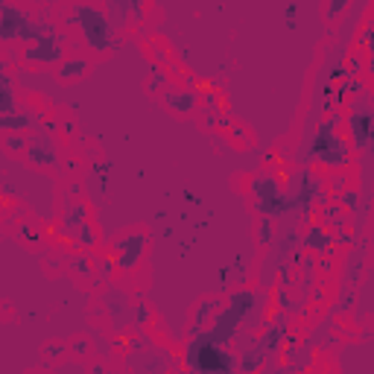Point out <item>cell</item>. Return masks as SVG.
Segmentation results:
<instances>
[{"label":"cell","instance_id":"6da1fadb","mask_svg":"<svg viewBox=\"0 0 374 374\" xmlns=\"http://www.w3.org/2000/svg\"><path fill=\"white\" fill-rule=\"evenodd\" d=\"M263 301H266V295L261 290H255V287H237V290H231L223 298L220 313L213 316V322L208 325L205 333L216 342V345L231 348V342L240 336L243 325L258 319V313L263 310Z\"/></svg>","mask_w":374,"mask_h":374},{"label":"cell","instance_id":"7a4b0ae2","mask_svg":"<svg viewBox=\"0 0 374 374\" xmlns=\"http://www.w3.org/2000/svg\"><path fill=\"white\" fill-rule=\"evenodd\" d=\"M68 24H74L82 44L91 50V56H108L114 50V44H117V29L111 26V21H108L103 6L71 4Z\"/></svg>","mask_w":374,"mask_h":374},{"label":"cell","instance_id":"3957f363","mask_svg":"<svg viewBox=\"0 0 374 374\" xmlns=\"http://www.w3.org/2000/svg\"><path fill=\"white\" fill-rule=\"evenodd\" d=\"M181 363L191 374H237V357L231 348L216 345L208 333L187 336Z\"/></svg>","mask_w":374,"mask_h":374},{"label":"cell","instance_id":"277c9868","mask_svg":"<svg viewBox=\"0 0 374 374\" xmlns=\"http://www.w3.org/2000/svg\"><path fill=\"white\" fill-rule=\"evenodd\" d=\"M248 193L255 199V211L258 216H266V220H275L284 213H293V202L284 191V181L272 173H261L248 181Z\"/></svg>","mask_w":374,"mask_h":374},{"label":"cell","instance_id":"5b68a950","mask_svg":"<svg viewBox=\"0 0 374 374\" xmlns=\"http://www.w3.org/2000/svg\"><path fill=\"white\" fill-rule=\"evenodd\" d=\"M310 155H313L316 164H322L328 170H348L351 167V146H348L345 135L333 126H328L325 120L316 126L313 143H310Z\"/></svg>","mask_w":374,"mask_h":374},{"label":"cell","instance_id":"8992f818","mask_svg":"<svg viewBox=\"0 0 374 374\" xmlns=\"http://www.w3.org/2000/svg\"><path fill=\"white\" fill-rule=\"evenodd\" d=\"M68 50H71V36L61 33L56 26L50 36H44L39 41H29V44H21V61L29 68H53L56 71V65L68 56Z\"/></svg>","mask_w":374,"mask_h":374},{"label":"cell","instance_id":"52a82bcc","mask_svg":"<svg viewBox=\"0 0 374 374\" xmlns=\"http://www.w3.org/2000/svg\"><path fill=\"white\" fill-rule=\"evenodd\" d=\"M146 248H149V234L143 228H132L126 234H120L111 240V261H114V269L123 272V275H129L135 272L143 258H146Z\"/></svg>","mask_w":374,"mask_h":374},{"label":"cell","instance_id":"ba28073f","mask_svg":"<svg viewBox=\"0 0 374 374\" xmlns=\"http://www.w3.org/2000/svg\"><path fill=\"white\" fill-rule=\"evenodd\" d=\"M345 126H348V135H351V152H365L368 143H371V135H374V111L368 103L357 106L348 111L345 117Z\"/></svg>","mask_w":374,"mask_h":374},{"label":"cell","instance_id":"9c48e42d","mask_svg":"<svg viewBox=\"0 0 374 374\" xmlns=\"http://www.w3.org/2000/svg\"><path fill=\"white\" fill-rule=\"evenodd\" d=\"M29 21V12L9 0H0V47L21 44V29Z\"/></svg>","mask_w":374,"mask_h":374},{"label":"cell","instance_id":"30bf717a","mask_svg":"<svg viewBox=\"0 0 374 374\" xmlns=\"http://www.w3.org/2000/svg\"><path fill=\"white\" fill-rule=\"evenodd\" d=\"M161 100H164V108L176 117H191L199 111V88L193 85H170L164 94H161Z\"/></svg>","mask_w":374,"mask_h":374},{"label":"cell","instance_id":"8fae6325","mask_svg":"<svg viewBox=\"0 0 374 374\" xmlns=\"http://www.w3.org/2000/svg\"><path fill=\"white\" fill-rule=\"evenodd\" d=\"M26 164L36 167V170H53L59 164V146L50 135H29V143H26Z\"/></svg>","mask_w":374,"mask_h":374},{"label":"cell","instance_id":"7c38bea8","mask_svg":"<svg viewBox=\"0 0 374 374\" xmlns=\"http://www.w3.org/2000/svg\"><path fill=\"white\" fill-rule=\"evenodd\" d=\"M301 248H304L307 255H316V258H322V255H330V258H333V252H336L333 231H330L328 226H322L319 220L307 223V228H304V234H301Z\"/></svg>","mask_w":374,"mask_h":374},{"label":"cell","instance_id":"4fadbf2b","mask_svg":"<svg viewBox=\"0 0 374 374\" xmlns=\"http://www.w3.org/2000/svg\"><path fill=\"white\" fill-rule=\"evenodd\" d=\"M290 333H293V330H290L287 316L278 310V313L272 316V322L261 330V336H258L255 342H258V345L266 351V357H272V354H278L280 348H284V342H287V336H290Z\"/></svg>","mask_w":374,"mask_h":374},{"label":"cell","instance_id":"5bb4252c","mask_svg":"<svg viewBox=\"0 0 374 374\" xmlns=\"http://www.w3.org/2000/svg\"><path fill=\"white\" fill-rule=\"evenodd\" d=\"M91 68H94L91 56H82V53H68V56L56 65V76H59V82L74 85V82L85 79V76L91 74Z\"/></svg>","mask_w":374,"mask_h":374},{"label":"cell","instance_id":"9a60e30c","mask_svg":"<svg viewBox=\"0 0 374 374\" xmlns=\"http://www.w3.org/2000/svg\"><path fill=\"white\" fill-rule=\"evenodd\" d=\"M220 307H223V298H216V295H205L193 304L191 310V336L193 333H205L208 325L213 322V316L220 313Z\"/></svg>","mask_w":374,"mask_h":374},{"label":"cell","instance_id":"2e32d148","mask_svg":"<svg viewBox=\"0 0 374 374\" xmlns=\"http://www.w3.org/2000/svg\"><path fill=\"white\" fill-rule=\"evenodd\" d=\"M36 126H39V117H36V111H29V108H15V111L0 114V135H9V132L33 135Z\"/></svg>","mask_w":374,"mask_h":374},{"label":"cell","instance_id":"e0dca14e","mask_svg":"<svg viewBox=\"0 0 374 374\" xmlns=\"http://www.w3.org/2000/svg\"><path fill=\"white\" fill-rule=\"evenodd\" d=\"M85 223H91V208H88V202H82V199H68L65 202V208H61V216H59V226H61V231H76L79 226H85Z\"/></svg>","mask_w":374,"mask_h":374},{"label":"cell","instance_id":"ac0fdd59","mask_svg":"<svg viewBox=\"0 0 374 374\" xmlns=\"http://www.w3.org/2000/svg\"><path fill=\"white\" fill-rule=\"evenodd\" d=\"M266 368V351L258 345V342H252L248 348L240 351L237 357V374H261Z\"/></svg>","mask_w":374,"mask_h":374},{"label":"cell","instance_id":"d6986e66","mask_svg":"<svg viewBox=\"0 0 374 374\" xmlns=\"http://www.w3.org/2000/svg\"><path fill=\"white\" fill-rule=\"evenodd\" d=\"M15 108H21L15 76H12V71H0V114L15 111Z\"/></svg>","mask_w":374,"mask_h":374},{"label":"cell","instance_id":"ffe728a7","mask_svg":"<svg viewBox=\"0 0 374 374\" xmlns=\"http://www.w3.org/2000/svg\"><path fill=\"white\" fill-rule=\"evenodd\" d=\"M68 272L79 280H91V284H97V278H94V252H76L68 258Z\"/></svg>","mask_w":374,"mask_h":374},{"label":"cell","instance_id":"44dd1931","mask_svg":"<svg viewBox=\"0 0 374 374\" xmlns=\"http://www.w3.org/2000/svg\"><path fill=\"white\" fill-rule=\"evenodd\" d=\"M53 29H56V24H53V21H44V18H33V15H29V21H26V24H24V29H21V44L39 41V39L50 36Z\"/></svg>","mask_w":374,"mask_h":374},{"label":"cell","instance_id":"7402d4cb","mask_svg":"<svg viewBox=\"0 0 374 374\" xmlns=\"http://www.w3.org/2000/svg\"><path fill=\"white\" fill-rule=\"evenodd\" d=\"M71 243L79 248V252H94V248H97V243H100V228L94 226V223H85V226H79V228L71 234Z\"/></svg>","mask_w":374,"mask_h":374},{"label":"cell","instance_id":"603a6c76","mask_svg":"<svg viewBox=\"0 0 374 374\" xmlns=\"http://www.w3.org/2000/svg\"><path fill=\"white\" fill-rule=\"evenodd\" d=\"M26 143H29V135H24V132L0 135V149H4L9 158H24V155H26Z\"/></svg>","mask_w":374,"mask_h":374},{"label":"cell","instance_id":"cb8c5ba5","mask_svg":"<svg viewBox=\"0 0 374 374\" xmlns=\"http://www.w3.org/2000/svg\"><path fill=\"white\" fill-rule=\"evenodd\" d=\"M143 88H146V94H152V97H161V94L170 88V74H167L164 68L155 65V68L149 71V76H146Z\"/></svg>","mask_w":374,"mask_h":374},{"label":"cell","instance_id":"d4e9b609","mask_svg":"<svg viewBox=\"0 0 374 374\" xmlns=\"http://www.w3.org/2000/svg\"><path fill=\"white\" fill-rule=\"evenodd\" d=\"M319 223H322V226H328L330 231H336V228H345V223H348V213L342 211L339 205H325V208L319 211Z\"/></svg>","mask_w":374,"mask_h":374},{"label":"cell","instance_id":"484cf974","mask_svg":"<svg viewBox=\"0 0 374 374\" xmlns=\"http://www.w3.org/2000/svg\"><path fill=\"white\" fill-rule=\"evenodd\" d=\"M41 354H44V363H47V365H56V363H65V360L71 357V348H68V342L50 339V342H44Z\"/></svg>","mask_w":374,"mask_h":374},{"label":"cell","instance_id":"4316f807","mask_svg":"<svg viewBox=\"0 0 374 374\" xmlns=\"http://www.w3.org/2000/svg\"><path fill=\"white\" fill-rule=\"evenodd\" d=\"M275 301H278V310H280L284 316H287V313H290V316H295V313H301V310H304V307H301L304 301H301V298H295V295H293L290 290H284V287H278Z\"/></svg>","mask_w":374,"mask_h":374},{"label":"cell","instance_id":"83f0119b","mask_svg":"<svg viewBox=\"0 0 374 374\" xmlns=\"http://www.w3.org/2000/svg\"><path fill=\"white\" fill-rule=\"evenodd\" d=\"M129 316H132V328H138V330H143V328H149L155 322V313H152L149 301H135L132 310H129Z\"/></svg>","mask_w":374,"mask_h":374},{"label":"cell","instance_id":"f1b7e54d","mask_svg":"<svg viewBox=\"0 0 374 374\" xmlns=\"http://www.w3.org/2000/svg\"><path fill=\"white\" fill-rule=\"evenodd\" d=\"M275 228H278V223H275V220H266V216H258L255 240H258V246H261V248L272 246V240H275Z\"/></svg>","mask_w":374,"mask_h":374},{"label":"cell","instance_id":"f546056e","mask_svg":"<svg viewBox=\"0 0 374 374\" xmlns=\"http://www.w3.org/2000/svg\"><path fill=\"white\" fill-rule=\"evenodd\" d=\"M114 261L111 255H100V258H94V278H97V284H106V280L114 278Z\"/></svg>","mask_w":374,"mask_h":374},{"label":"cell","instance_id":"4dcf8cb0","mask_svg":"<svg viewBox=\"0 0 374 374\" xmlns=\"http://www.w3.org/2000/svg\"><path fill=\"white\" fill-rule=\"evenodd\" d=\"M348 9H351L348 0H325V4H322V15H325L328 24H336Z\"/></svg>","mask_w":374,"mask_h":374},{"label":"cell","instance_id":"1f68e13d","mask_svg":"<svg viewBox=\"0 0 374 374\" xmlns=\"http://www.w3.org/2000/svg\"><path fill=\"white\" fill-rule=\"evenodd\" d=\"M68 348H71V357H76V360H88V357L94 354V342H91L88 336H74V339L68 342Z\"/></svg>","mask_w":374,"mask_h":374},{"label":"cell","instance_id":"d6a6232c","mask_svg":"<svg viewBox=\"0 0 374 374\" xmlns=\"http://www.w3.org/2000/svg\"><path fill=\"white\" fill-rule=\"evenodd\" d=\"M228 138H231V143H237V146H252L255 143V138H252V132H248L243 123H231V129H228Z\"/></svg>","mask_w":374,"mask_h":374},{"label":"cell","instance_id":"836d02e7","mask_svg":"<svg viewBox=\"0 0 374 374\" xmlns=\"http://www.w3.org/2000/svg\"><path fill=\"white\" fill-rule=\"evenodd\" d=\"M357 47H360L365 56H371V50H374V21H365V24H363L360 36H357Z\"/></svg>","mask_w":374,"mask_h":374},{"label":"cell","instance_id":"e575fe53","mask_svg":"<svg viewBox=\"0 0 374 374\" xmlns=\"http://www.w3.org/2000/svg\"><path fill=\"white\" fill-rule=\"evenodd\" d=\"M357 205H360V191H357V187H342V191H339V208L342 211H357Z\"/></svg>","mask_w":374,"mask_h":374},{"label":"cell","instance_id":"d590c367","mask_svg":"<svg viewBox=\"0 0 374 374\" xmlns=\"http://www.w3.org/2000/svg\"><path fill=\"white\" fill-rule=\"evenodd\" d=\"M18 234H21V240H24V243H29V246H39V243H44V234H41V228H39L36 223H21Z\"/></svg>","mask_w":374,"mask_h":374},{"label":"cell","instance_id":"8d00e7d4","mask_svg":"<svg viewBox=\"0 0 374 374\" xmlns=\"http://www.w3.org/2000/svg\"><path fill=\"white\" fill-rule=\"evenodd\" d=\"M120 348H126L129 354H143L149 348V339L146 336H132V339H123Z\"/></svg>","mask_w":374,"mask_h":374},{"label":"cell","instance_id":"74e56055","mask_svg":"<svg viewBox=\"0 0 374 374\" xmlns=\"http://www.w3.org/2000/svg\"><path fill=\"white\" fill-rule=\"evenodd\" d=\"M56 123H59V132L65 135V138H71V135L76 132V123H74V117H68V114H61V117H56Z\"/></svg>","mask_w":374,"mask_h":374},{"label":"cell","instance_id":"f35d334b","mask_svg":"<svg viewBox=\"0 0 374 374\" xmlns=\"http://www.w3.org/2000/svg\"><path fill=\"white\" fill-rule=\"evenodd\" d=\"M313 263H316V269H319L322 275H333V269H336V261H333L330 255H322V258H313Z\"/></svg>","mask_w":374,"mask_h":374},{"label":"cell","instance_id":"ab89813d","mask_svg":"<svg viewBox=\"0 0 374 374\" xmlns=\"http://www.w3.org/2000/svg\"><path fill=\"white\" fill-rule=\"evenodd\" d=\"M298 12H301V4H287L284 15H287V29H295L298 26Z\"/></svg>","mask_w":374,"mask_h":374},{"label":"cell","instance_id":"60d3db41","mask_svg":"<svg viewBox=\"0 0 374 374\" xmlns=\"http://www.w3.org/2000/svg\"><path fill=\"white\" fill-rule=\"evenodd\" d=\"M351 240H354V234L348 228H336L333 231V246H348Z\"/></svg>","mask_w":374,"mask_h":374},{"label":"cell","instance_id":"b9f144b4","mask_svg":"<svg viewBox=\"0 0 374 374\" xmlns=\"http://www.w3.org/2000/svg\"><path fill=\"white\" fill-rule=\"evenodd\" d=\"M82 170V164H79V158H68L65 164H61V173H65V176H76Z\"/></svg>","mask_w":374,"mask_h":374},{"label":"cell","instance_id":"7bdbcfd3","mask_svg":"<svg viewBox=\"0 0 374 374\" xmlns=\"http://www.w3.org/2000/svg\"><path fill=\"white\" fill-rule=\"evenodd\" d=\"M94 173L100 176V184L106 187V176L111 173V164H108V161H97V164H94Z\"/></svg>","mask_w":374,"mask_h":374},{"label":"cell","instance_id":"ee69618b","mask_svg":"<svg viewBox=\"0 0 374 374\" xmlns=\"http://www.w3.org/2000/svg\"><path fill=\"white\" fill-rule=\"evenodd\" d=\"M152 56H155V61H158V68H161V65H170V56H167V50H161L158 44H152Z\"/></svg>","mask_w":374,"mask_h":374},{"label":"cell","instance_id":"f6af8a7d","mask_svg":"<svg viewBox=\"0 0 374 374\" xmlns=\"http://www.w3.org/2000/svg\"><path fill=\"white\" fill-rule=\"evenodd\" d=\"M91 374H129V371H117V368H106L103 363H94V365H91Z\"/></svg>","mask_w":374,"mask_h":374},{"label":"cell","instance_id":"bcb514c9","mask_svg":"<svg viewBox=\"0 0 374 374\" xmlns=\"http://www.w3.org/2000/svg\"><path fill=\"white\" fill-rule=\"evenodd\" d=\"M261 374H295L290 365H269V368H263Z\"/></svg>","mask_w":374,"mask_h":374},{"label":"cell","instance_id":"7dc6e473","mask_svg":"<svg viewBox=\"0 0 374 374\" xmlns=\"http://www.w3.org/2000/svg\"><path fill=\"white\" fill-rule=\"evenodd\" d=\"M79 193H82V184L79 181H74V184H68V199H79Z\"/></svg>","mask_w":374,"mask_h":374},{"label":"cell","instance_id":"c3c4849f","mask_svg":"<svg viewBox=\"0 0 374 374\" xmlns=\"http://www.w3.org/2000/svg\"><path fill=\"white\" fill-rule=\"evenodd\" d=\"M310 301H313V304H322V301H325V293H322V287H316L313 293H310Z\"/></svg>","mask_w":374,"mask_h":374},{"label":"cell","instance_id":"681fc988","mask_svg":"<svg viewBox=\"0 0 374 374\" xmlns=\"http://www.w3.org/2000/svg\"><path fill=\"white\" fill-rule=\"evenodd\" d=\"M184 199H187V202H193V205H196V202H199V196H196V193H193V191H184Z\"/></svg>","mask_w":374,"mask_h":374},{"label":"cell","instance_id":"f907efd6","mask_svg":"<svg viewBox=\"0 0 374 374\" xmlns=\"http://www.w3.org/2000/svg\"><path fill=\"white\" fill-rule=\"evenodd\" d=\"M26 374H50L47 368H33V371H26Z\"/></svg>","mask_w":374,"mask_h":374},{"label":"cell","instance_id":"816d5d0a","mask_svg":"<svg viewBox=\"0 0 374 374\" xmlns=\"http://www.w3.org/2000/svg\"><path fill=\"white\" fill-rule=\"evenodd\" d=\"M184 374H191V371H184Z\"/></svg>","mask_w":374,"mask_h":374}]
</instances>
